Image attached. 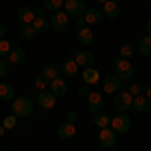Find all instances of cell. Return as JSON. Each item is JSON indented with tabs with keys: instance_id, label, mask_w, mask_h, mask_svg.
Masks as SVG:
<instances>
[{
	"instance_id": "6da1fadb",
	"label": "cell",
	"mask_w": 151,
	"mask_h": 151,
	"mask_svg": "<svg viewBox=\"0 0 151 151\" xmlns=\"http://www.w3.org/2000/svg\"><path fill=\"white\" fill-rule=\"evenodd\" d=\"M32 109H35V105H32V101L28 97H14L12 99V115L16 119L28 117L32 113Z\"/></svg>"
},
{
	"instance_id": "7a4b0ae2",
	"label": "cell",
	"mask_w": 151,
	"mask_h": 151,
	"mask_svg": "<svg viewBox=\"0 0 151 151\" xmlns=\"http://www.w3.org/2000/svg\"><path fill=\"white\" fill-rule=\"evenodd\" d=\"M133 73H135V69H133V65H131L129 58L117 57V60H115V75L121 79V81H129V79L133 77Z\"/></svg>"
},
{
	"instance_id": "3957f363",
	"label": "cell",
	"mask_w": 151,
	"mask_h": 151,
	"mask_svg": "<svg viewBox=\"0 0 151 151\" xmlns=\"http://www.w3.org/2000/svg\"><path fill=\"white\" fill-rule=\"evenodd\" d=\"M133 125V121H131V117L127 113H119L111 119V123H109V127L113 129L115 133H129V129Z\"/></svg>"
},
{
	"instance_id": "277c9868",
	"label": "cell",
	"mask_w": 151,
	"mask_h": 151,
	"mask_svg": "<svg viewBox=\"0 0 151 151\" xmlns=\"http://www.w3.org/2000/svg\"><path fill=\"white\" fill-rule=\"evenodd\" d=\"M69 24H70V16L67 14V12L58 10V12H55V14L50 16V28L57 30V32H65V30L69 28Z\"/></svg>"
},
{
	"instance_id": "5b68a950",
	"label": "cell",
	"mask_w": 151,
	"mask_h": 151,
	"mask_svg": "<svg viewBox=\"0 0 151 151\" xmlns=\"http://www.w3.org/2000/svg\"><path fill=\"white\" fill-rule=\"evenodd\" d=\"M70 57L75 58V63L79 65V67H83V69H87V67H93V63H95V57H93V52H89V50H73L70 52Z\"/></svg>"
},
{
	"instance_id": "8992f818",
	"label": "cell",
	"mask_w": 151,
	"mask_h": 151,
	"mask_svg": "<svg viewBox=\"0 0 151 151\" xmlns=\"http://www.w3.org/2000/svg\"><path fill=\"white\" fill-rule=\"evenodd\" d=\"M113 103H115V109H119L121 113H125L127 109H131V107H133V95L129 93V91L117 93L115 99H113Z\"/></svg>"
},
{
	"instance_id": "52a82bcc",
	"label": "cell",
	"mask_w": 151,
	"mask_h": 151,
	"mask_svg": "<svg viewBox=\"0 0 151 151\" xmlns=\"http://www.w3.org/2000/svg\"><path fill=\"white\" fill-rule=\"evenodd\" d=\"M65 12L69 16H83L87 12V4L83 0H65Z\"/></svg>"
},
{
	"instance_id": "ba28073f",
	"label": "cell",
	"mask_w": 151,
	"mask_h": 151,
	"mask_svg": "<svg viewBox=\"0 0 151 151\" xmlns=\"http://www.w3.org/2000/svg\"><path fill=\"white\" fill-rule=\"evenodd\" d=\"M99 143L103 145L105 149L115 147V143H117V133H115L111 127H103L101 131H99Z\"/></svg>"
},
{
	"instance_id": "9c48e42d",
	"label": "cell",
	"mask_w": 151,
	"mask_h": 151,
	"mask_svg": "<svg viewBox=\"0 0 151 151\" xmlns=\"http://www.w3.org/2000/svg\"><path fill=\"white\" fill-rule=\"evenodd\" d=\"M105 107V99L101 93H91L89 97H87V109L91 111V113H101Z\"/></svg>"
},
{
	"instance_id": "30bf717a",
	"label": "cell",
	"mask_w": 151,
	"mask_h": 151,
	"mask_svg": "<svg viewBox=\"0 0 151 151\" xmlns=\"http://www.w3.org/2000/svg\"><path fill=\"white\" fill-rule=\"evenodd\" d=\"M48 91L55 93L57 97H65L67 91H69V85H67V81H65L63 77H57V79L48 81Z\"/></svg>"
},
{
	"instance_id": "8fae6325",
	"label": "cell",
	"mask_w": 151,
	"mask_h": 151,
	"mask_svg": "<svg viewBox=\"0 0 151 151\" xmlns=\"http://www.w3.org/2000/svg\"><path fill=\"white\" fill-rule=\"evenodd\" d=\"M36 103L40 105V109H52V107L57 105V95L50 93L48 89H45V91H40V93H38Z\"/></svg>"
},
{
	"instance_id": "7c38bea8",
	"label": "cell",
	"mask_w": 151,
	"mask_h": 151,
	"mask_svg": "<svg viewBox=\"0 0 151 151\" xmlns=\"http://www.w3.org/2000/svg\"><path fill=\"white\" fill-rule=\"evenodd\" d=\"M103 91L105 93H119L121 91V79L117 77V75H109V77H105L103 81Z\"/></svg>"
},
{
	"instance_id": "4fadbf2b",
	"label": "cell",
	"mask_w": 151,
	"mask_h": 151,
	"mask_svg": "<svg viewBox=\"0 0 151 151\" xmlns=\"http://www.w3.org/2000/svg\"><path fill=\"white\" fill-rule=\"evenodd\" d=\"M60 73H63L65 77H75V75L79 73V65L75 63V58H73V57L65 58L63 65H60Z\"/></svg>"
},
{
	"instance_id": "5bb4252c",
	"label": "cell",
	"mask_w": 151,
	"mask_h": 151,
	"mask_svg": "<svg viewBox=\"0 0 151 151\" xmlns=\"http://www.w3.org/2000/svg\"><path fill=\"white\" fill-rule=\"evenodd\" d=\"M101 10H103L105 18H117V16L121 14V8H119V2H117V0H107Z\"/></svg>"
},
{
	"instance_id": "9a60e30c",
	"label": "cell",
	"mask_w": 151,
	"mask_h": 151,
	"mask_svg": "<svg viewBox=\"0 0 151 151\" xmlns=\"http://www.w3.org/2000/svg\"><path fill=\"white\" fill-rule=\"evenodd\" d=\"M81 77H83V81H85V85H97L99 79H101V73L95 67H87V69H83Z\"/></svg>"
},
{
	"instance_id": "2e32d148",
	"label": "cell",
	"mask_w": 151,
	"mask_h": 151,
	"mask_svg": "<svg viewBox=\"0 0 151 151\" xmlns=\"http://www.w3.org/2000/svg\"><path fill=\"white\" fill-rule=\"evenodd\" d=\"M83 16H85L87 24H99V22H103V20H105L103 10H99V8H87V12H85Z\"/></svg>"
},
{
	"instance_id": "e0dca14e",
	"label": "cell",
	"mask_w": 151,
	"mask_h": 151,
	"mask_svg": "<svg viewBox=\"0 0 151 151\" xmlns=\"http://www.w3.org/2000/svg\"><path fill=\"white\" fill-rule=\"evenodd\" d=\"M16 18L20 20L22 24H32V20H35V10L32 8H28V6H20L18 10H16Z\"/></svg>"
},
{
	"instance_id": "ac0fdd59",
	"label": "cell",
	"mask_w": 151,
	"mask_h": 151,
	"mask_svg": "<svg viewBox=\"0 0 151 151\" xmlns=\"http://www.w3.org/2000/svg\"><path fill=\"white\" fill-rule=\"evenodd\" d=\"M75 133H77L75 123H69V121H65V123L58 125V129H57V135L60 139H70V137H75Z\"/></svg>"
},
{
	"instance_id": "d6986e66",
	"label": "cell",
	"mask_w": 151,
	"mask_h": 151,
	"mask_svg": "<svg viewBox=\"0 0 151 151\" xmlns=\"http://www.w3.org/2000/svg\"><path fill=\"white\" fill-rule=\"evenodd\" d=\"M77 40H79L81 45H93V40H95L93 30H91L89 26H85V28H79V30H77Z\"/></svg>"
},
{
	"instance_id": "ffe728a7",
	"label": "cell",
	"mask_w": 151,
	"mask_h": 151,
	"mask_svg": "<svg viewBox=\"0 0 151 151\" xmlns=\"http://www.w3.org/2000/svg\"><path fill=\"white\" fill-rule=\"evenodd\" d=\"M42 75L47 77L48 81L60 77V65H57V63H47V65L42 67Z\"/></svg>"
},
{
	"instance_id": "44dd1931",
	"label": "cell",
	"mask_w": 151,
	"mask_h": 151,
	"mask_svg": "<svg viewBox=\"0 0 151 151\" xmlns=\"http://www.w3.org/2000/svg\"><path fill=\"white\" fill-rule=\"evenodd\" d=\"M149 105H151V101L145 95H137V97H133V107H131V109L143 113V111H149Z\"/></svg>"
},
{
	"instance_id": "7402d4cb",
	"label": "cell",
	"mask_w": 151,
	"mask_h": 151,
	"mask_svg": "<svg viewBox=\"0 0 151 151\" xmlns=\"http://www.w3.org/2000/svg\"><path fill=\"white\" fill-rule=\"evenodd\" d=\"M16 97V91L10 83H0V99L2 101H12Z\"/></svg>"
},
{
	"instance_id": "603a6c76",
	"label": "cell",
	"mask_w": 151,
	"mask_h": 151,
	"mask_svg": "<svg viewBox=\"0 0 151 151\" xmlns=\"http://www.w3.org/2000/svg\"><path fill=\"white\" fill-rule=\"evenodd\" d=\"M24 57H26V55H24V50L16 47V48H12L10 52H8V63H12V65H22Z\"/></svg>"
},
{
	"instance_id": "cb8c5ba5",
	"label": "cell",
	"mask_w": 151,
	"mask_h": 151,
	"mask_svg": "<svg viewBox=\"0 0 151 151\" xmlns=\"http://www.w3.org/2000/svg\"><path fill=\"white\" fill-rule=\"evenodd\" d=\"M48 26H50V22H48L47 18H35V20H32V28H35L36 35H45V32H48Z\"/></svg>"
},
{
	"instance_id": "d4e9b609",
	"label": "cell",
	"mask_w": 151,
	"mask_h": 151,
	"mask_svg": "<svg viewBox=\"0 0 151 151\" xmlns=\"http://www.w3.org/2000/svg\"><path fill=\"white\" fill-rule=\"evenodd\" d=\"M93 123L97 125L99 129H103V127H109V123H111V117L107 115V113H95V119H93Z\"/></svg>"
},
{
	"instance_id": "484cf974",
	"label": "cell",
	"mask_w": 151,
	"mask_h": 151,
	"mask_svg": "<svg viewBox=\"0 0 151 151\" xmlns=\"http://www.w3.org/2000/svg\"><path fill=\"white\" fill-rule=\"evenodd\" d=\"M139 52H141V55H145V57H149V55H151V35H145L139 40Z\"/></svg>"
},
{
	"instance_id": "4316f807",
	"label": "cell",
	"mask_w": 151,
	"mask_h": 151,
	"mask_svg": "<svg viewBox=\"0 0 151 151\" xmlns=\"http://www.w3.org/2000/svg\"><path fill=\"white\" fill-rule=\"evenodd\" d=\"M63 6H65V0H45V2H42V8L52 10V12L63 10Z\"/></svg>"
},
{
	"instance_id": "83f0119b",
	"label": "cell",
	"mask_w": 151,
	"mask_h": 151,
	"mask_svg": "<svg viewBox=\"0 0 151 151\" xmlns=\"http://www.w3.org/2000/svg\"><path fill=\"white\" fill-rule=\"evenodd\" d=\"M133 52H135V47L133 45H121V48H119V57L121 58H131Z\"/></svg>"
},
{
	"instance_id": "f1b7e54d",
	"label": "cell",
	"mask_w": 151,
	"mask_h": 151,
	"mask_svg": "<svg viewBox=\"0 0 151 151\" xmlns=\"http://www.w3.org/2000/svg\"><path fill=\"white\" fill-rule=\"evenodd\" d=\"M35 87L38 89V91H45V89L48 87V79L42 75V73H40L38 77H35Z\"/></svg>"
},
{
	"instance_id": "f546056e",
	"label": "cell",
	"mask_w": 151,
	"mask_h": 151,
	"mask_svg": "<svg viewBox=\"0 0 151 151\" xmlns=\"http://www.w3.org/2000/svg\"><path fill=\"white\" fill-rule=\"evenodd\" d=\"M10 50H12V42L6 40V38H0V58L4 57V55H8Z\"/></svg>"
},
{
	"instance_id": "4dcf8cb0",
	"label": "cell",
	"mask_w": 151,
	"mask_h": 151,
	"mask_svg": "<svg viewBox=\"0 0 151 151\" xmlns=\"http://www.w3.org/2000/svg\"><path fill=\"white\" fill-rule=\"evenodd\" d=\"M20 35H22V38H26V40H28V38H32L36 32H35V28H32V24H22Z\"/></svg>"
},
{
	"instance_id": "1f68e13d",
	"label": "cell",
	"mask_w": 151,
	"mask_h": 151,
	"mask_svg": "<svg viewBox=\"0 0 151 151\" xmlns=\"http://www.w3.org/2000/svg\"><path fill=\"white\" fill-rule=\"evenodd\" d=\"M143 89H145V87H143L141 83H133V85L129 87V93L133 95V97H137V95H143Z\"/></svg>"
},
{
	"instance_id": "d6a6232c",
	"label": "cell",
	"mask_w": 151,
	"mask_h": 151,
	"mask_svg": "<svg viewBox=\"0 0 151 151\" xmlns=\"http://www.w3.org/2000/svg\"><path fill=\"white\" fill-rule=\"evenodd\" d=\"M2 127L4 129H12V127H16V117L14 115H8L4 121H2Z\"/></svg>"
},
{
	"instance_id": "836d02e7",
	"label": "cell",
	"mask_w": 151,
	"mask_h": 151,
	"mask_svg": "<svg viewBox=\"0 0 151 151\" xmlns=\"http://www.w3.org/2000/svg\"><path fill=\"white\" fill-rule=\"evenodd\" d=\"M91 93H93V91L89 89V85H85V87H79V95H81V97H85V99H87V97H89Z\"/></svg>"
},
{
	"instance_id": "e575fe53",
	"label": "cell",
	"mask_w": 151,
	"mask_h": 151,
	"mask_svg": "<svg viewBox=\"0 0 151 151\" xmlns=\"http://www.w3.org/2000/svg\"><path fill=\"white\" fill-rule=\"evenodd\" d=\"M6 75H8V63L0 60V77H6Z\"/></svg>"
},
{
	"instance_id": "d590c367",
	"label": "cell",
	"mask_w": 151,
	"mask_h": 151,
	"mask_svg": "<svg viewBox=\"0 0 151 151\" xmlns=\"http://www.w3.org/2000/svg\"><path fill=\"white\" fill-rule=\"evenodd\" d=\"M85 26H89L87 20H85V16H77V28H85Z\"/></svg>"
},
{
	"instance_id": "8d00e7d4",
	"label": "cell",
	"mask_w": 151,
	"mask_h": 151,
	"mask_svg": "<svg viewBox=\"0 0 151 151\" xmlns=\"http://www.w3.org/2000/svg\"><path fill=\"white\" fill-rule=\"evenodd\" d=\"M35 16L36 18H47V8H38V10H35Z\"/></svg>"
},
{
	"instance_id": "74e56055",
	"label": "cell",
	"mask_w": 151,
	"mask_h": 151,
	"mask_svg": "<svg viewBox=\"0 0 151 151\" xmlns=\"http://www.w3.org/2000/svg\"><path fill=\"white\" fill-rule=\"evenodd\" d=\"M67 121H69V123H75V121H77V113H75V111H69V113H67Z\"/></svg>"
},
{
	"instance_id": "f35d334b",
	"label": "cell",
	"mask_w": 151,
	"mask_h": 151,
	"mask_svg": "<svg viewBox=\"0 0 151 151\" xmlns=\"http://www.w3.org/2000/svg\"><path fill=\"white\" fill-rule=\"evenodd\" d=\"M6 32H8V26H6L4 22H0V38H4V35H6Z\"/></svg>"
},
{
	"instance_id": "ab89813d",
	"label": "cell",
	"mask_w": 151,
	"mask_h": 151,
	"mask_svg": "<svg viewBox=\"0 0 151 151\" xmlns=\"http://www.w3.org/2000/svg\"><path fill=\"white\" fill-rule=\"evenodd\" d=\"M143 93H145V97H147V99L151 101V83L147 85V87H145V89H143Z\"/></svg>"
},
{
	"instance_id": "60d3db41",
	"label": "cell",
	"mask_w": 151,
	"mask_h": 151,
	"mask_svg": "<svg viewBox=\"0 0 151 151\" xmlns=\"http://www.w3.org/2000/svg\"><path fill=\"white\" fill-rule=\"evenodd\" d=\"M147 35H151V18L147 20Z\"/></svg>"
},
{
	"instance_id": "b9f144b4",
	"label": "cell",
	"mask_w": 151,
	"mask_h": 151,
	"mask_svg": "<svg viewBox=\"0 0 151 151\" xmlns=\"http://www.w3.org/2000/svg\"><path fill=\"white\" fill-rule=\"evenodd\" d=\"M4 133H6V129H4L2 125H0V137H4Z\"/></svg>"
},
{
	"instance_id": "7bdbcfd3",
	"label": "cell",
	"mask_w": 151,
	"mask_h": 151,
	"mask_svg": "<svg viewBox=\"0 0 151 151\" xmlns=\"http://www.w3.org/2000/svg\"><path fill=\"white\" fill-rule=\"evenodd\" d=\"M95 2H101V4H105V2H107V0H95Z\"/></svg>"
},
{
	"instance_id": "ee69618b",
	"label": "cell",
	"mask_w": 151,
	"mask_h": 151,
	"mask_svg": "<svg viewBox=\"0 0 151 151\" xmlns=\"http://www.w3.org/2000/svg\"><path fill=\"white\" fill-rule=\"evenodd\" d=\"M143 2H151V0H143Z\"/></svg>"
},
{
	"instance_id": "f6af8a7d",
	"label": "cell",
	"mask_w": 151,
	"mask_h": 151,
	"mask_svg": "<svg viewBox=\"0 0 151 151\" xmlns=\"http://www.w3.org/2000/svg\"><path fill=\"white\" fill-rule=\"evenodd\" d=\"M149 111H151V105H149Z\"/></svg>"
}]
</instances>
